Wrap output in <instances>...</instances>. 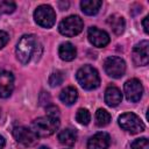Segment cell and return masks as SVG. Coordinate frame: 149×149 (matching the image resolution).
Here are the masks:
<instances>
[{
	"label": "cell",
	"mask_w": 149,
	"mask_h": 149,
	"mask_svg": "<svg viewBox=\"0 0 149 149\" xmlns=\"http://www.w3.org/2000/svg\"><path fill=\"white\" fill-rule=\"evenodd\" d=\"M63 80H64L63 73H62L61 71H55V72H52V73L50 74V77H49V85H50L51 87H56V86L61 85V84L63 83Z\"/></svg>",
	"instance_id": "cell-23"
},
{
	"label": "cell",
	"mask_w": 149,
	"mask_h": 149,
	"mask_svg": "<svg viewBox=\"0 0 149 149\" xmlns=\"http://www.w3.org/2000/svg\"><path fill=\"white\" fill-rule=\"evenodd\" d=\"M14 90V76L9 71H0V98H8Z\"/></svg>",
	"instance_id": "cell-12"
},
{
	"label": "cell",
	"mask_w": 149,
	"mask_h": 149,
	"mask_svg": "<svg viewBox=\"0 0 149 149\" xmlns=\"http://www.w3.org/2000/svg\"><path fill=\"white\" fill-rule=\"evenodd\" d=\"M58 140L64 146H68V147H71L76 143L77 141V133L76 130L73 129H70V128H66L64 130H62L59 134H58Z\"/></svg>",
	"instance_id": "cell-19"
},
{
	"label": "cell",
	"mask_w": 149,
	"mask_h": 149,
	"mask_svg": "<svg viewBox=\"0 0 149 149\" xmlns=\"http://www.w3.org/2000/svg\"><path fill=\"white\" fill-rule=\"evenodd\" d=\"M111 122V114L102 108H99L95 112V123L99 127H105Z\"/></svg>",
	"instance_id": "cell-20"
},
{
	"label": "cell",
	"mask_w": 149,
	"mask_h": 149,
	"mask_svg": "<svg viewBox=\"0 0 149 149\" xmlns=\"http://www.w3.org/2000/svg\"><path fill=\"white\" fill-rule=\"evenodd\" d=\"M34 19L35 22L43 27V28H50L55 24L56 21V13L49 5H41L38 6L34 12Z\"/></svg>",
	"instance_id": "cell-6"
},
{
	"label": "cell",
	"mask_w": 149,
	"mask_h": 149,
	"mask_svg": "<svg viewBox=\"0 0 149 149\" xmlns=\"http://www.w3.org/2000/svg\"><path fill=\"white\" fill-rule=\"evenodd\" d=\"M8 41H9L8 34H7L6 31H3V30H0V49L3 48V47L7 44Z\"/></svg>",
	"instance_id": "cell-26"
},
{
	"label": "cell",
	"mask_w": 149,
	"mask_h": 149,
	"mask_svg": "<svg viewBox=\"0 0 149 149\" xmlns=\"http://www.w3.org/2000/svg\"><path fill=\"white\" fill-rule=\"evenodd\" d=\"M111 143V137L107 133L100 132L90 137L87 142V149H107Z\"/></svg>",
	"instance_id": "cell-13"
},
{
	"label": "cell",
	"mask_w": 149,
	"mask_h": 149,
	"mask_svg": "<svg viewBox=\"0 0 149 149\" xmlns=\"http://www.w3.org/2000/svg\"><path fill=\"white\" fill-rule=\"evenodd\" d=\"M84 28V22L78 15H70L61 21L58 26V30L62 35L72 37L78 35Z\"/></svg>",
	"instance_id": "cell-4"
},
{
	"label": "cell",
	"mask_w": 149,
	"mask_h": 149,
	"mask_svg": "<svg viewBox=\"0 0 149 149\" xmlns=\"http://www.w3.org/2000/svg\"><path fill=\"white\" fill-rule=\"evenodd\" d=\"M59 127V118L41 116L31 122L30 129L37 137H47L52 135Z\"/></svg>",
	"instance_id": "cell-1"
},
{
	"label": "cell",
	"mask_w": 149,
	"mask_h": 149,
	"mask_svg": "<svg viewBox=\"0 0 149 149\" xmlns=\"http://www.w3.org/2000/svg\"><path fill=\"white\" fill-rule=\"evenodd\" d=\"M58 6H59V9H62V10H64V9H66L68 7H69V2L66 1H59L58 2Z\"/></svg>",
	"instance_id": "cell-28"
},
{
	"label": "cell",
	"mask_w": 149,
	"mask_h": 149,
	"mask_svg": "<svg viewBox=\"0 0 149 149\" xmlns=\"http://www.w3.org/2000/svg\"><path fill=\"white\" fill-rule=\"evenodd\" d=\"M87 37H88V41L91 42V44H93L94 47H98V48L106 47L109 43V35L106 31H104L97 27L88 28Z\"/></svg>",
	"instance_id": "cell-11"
},
{
	"label": "cell",
	"mask_w": 149,
	"mask_h": 149,
	"mask_svg": "<svg viewBox=\"0 0 149 149\" xmlns=\"http://www.w3.org/2000/svg\"><path fill=\"white\" fill-rule=\"evenodd\" d=\"M119 125L122 129L132 134H137L144 130V123L142 122V120L132 112L121 114L119 116Z\"/></svg>",
	"instance_id": "cell-5"
},
{
	"label": "cell",
	"mask_w": 149,
	"mask_h": 149,
	"mask_svg": "<svg viewBox=\"0 0 149 149\" xmlns=\"http://www.w3.org/2000/svg\"><path fill=\"white\" fill-rule=\"evenodd\" d=\"M122 100V94L121 91L115 87V86H109L105 91V102L109 107H115L118 106Z\"/></svg>",
	"instance_id": "cell-14"
},
{
	"label": "cell",
	"mask_w": 149,
	"mask_h": 149,
	"mask_svg": "<svg viewBox=\"0 0 149 149\" xmlns=\"http://www.w3.org/2000/svg\"><path fill=\"white\" fill-rule=\"evenodd\" d=\"M142 26H143V29H144V33L146 34H148V16H146L144 19H143V21H142Z\"/></svg>",
	"instance_id": "cell-27"
},
{
	"label": "cell",
	"mask_w": 149,
	"mask_h": 149,
	"mask_svg": "<svg viewBox=\"0 0 149 149\" xmlns=\"http://www.w3.org/2000/svg\"><path fill=\"white\" fill-rule=\"evenodd\" d=\"M16 8L15 2L8 0H0V15L1 14H9L13 13Z\"/></svg>",
	"instance_id": "cell-22"
},
{
	"label": "cell",
	"mask_w": 149,
	"mask_h": 149,
	"mask_svg": "<svg viewBox=\"0 0 149 149\" xmlns=\"http://www.w3.org/2000/svg\"><path fill=\"white\" fill-rule=\"evenodd\" d=\"M149 43L147 40L137 43L133 49V62L136 66H144L149 62V52H148Z\"/></svg>",
	"instance_id": "cell-10"
},
{
	"label": "cell",
	"mask_w": 149,
	"mask_h": 149,
	"mask_svg": "<svg viewBox=\"0 0 149 149\" xmlns=\"http://www.w3.org/2000/svg\"><path fill=\"white\" fill-rule=\"evenodd\" d=\"M77 98H78V92L72 86H68V87L63 88L62 92L59 93V99L65 105H72V104H74V101L77 100Z\"/></svg>",
	"instance_id": "cell-18"
},
{
	"label": "cell",
	"mask_w": 149,
	"mask_h": 149,
	"mask_svg": "<svg viewBox=\"0 0 149 149\" xmlns=\"http://www.w3.org/2000/svg\"><path fill=\"white\" fill-rule=\"evenodd\" d=\"M5 143H6V142H5V139H3V137L0 135V149H3Z\"/></svg>",
	"instance_id": "cell-29"
},
{
	"label": "cell",
	"mask_w": 149,
	"mask_h": 149,
	"mask_svg": "<svg viewBox=\"0 0 149 149\" xmlns=\"http://www.w3.org/2000/svg\"><path fill=\"white\" fill-rule=\"evenodd\" d=\"M76 120L80 125H87L91 121V114L86 108H79L76 113Z\"/></svg>",
	"instance_id": "cell-21"
},
{
	"label": "cell",
	"mask_w": 149,
	"mask_h": 149,
	"mask_svg": "<svg viewBox=\"0 0 149 149\" xmlns=\"http://www.w3.org/2000/svg\"><path fill=\"white\" fill-rule=\"evenodd\" d=\"M123 90H125V94H126L127 100H129L132 102L139 101L142 97V93H143V86H142L141 81L139 79H135V78L127 80L125 83Z\"/></svg>",
	"instance_id": "cell-9"
},
{
	"label": "cell",
	"mask_w": 149,
	"mask_h": 149,
	"mask_svg": "<svg viewBox=\"0 0 149 149\" xmlns=\"http://www.w3.org/2000/svg\"><path fill=\"white\" fill-rule=\"evenodd\" d=\"M106 73L112 78H121L126 72V63L118 56H109L104 62Z\"/></svg>",
	"instance_id": "cell-7"
},
{
	"label": "cell",
	"mask_w": 149,
	"mask_h": 149,
	"mask_svg": "<svg viewBox=\"0 0 149 149\" xmlns=\"http://www.w3.org/2000/svg\"><path fill=\"white\" fill-rule=\"evenodd\" d=\"M108 24L111 26L112 30L116 34V35H121L123 31H125V27H126V23H125V19L119 15V14H113L108 17L107 20Z\"/></svg>",
	"instance_id": "cell-16"
},
{
	"label": "cell",
	"mask_w": 149,
	"mask_h": 149,
	"mask_svg": "<svg viewBox=\"0 0 149 149\" xmlns=\"http://www.w3.org/2000/svg\"><path fill=\"white\" fill-rule=\"evenodd\" d=\"M47 115L52 118H59V108L55 105H50L47 107Z\"/></svg>",
	"instance_id": "cell-25"
},
{
	"label": "cell",
	"mask_w": 149,
	"mask_h": 149,
	"mask_svg": "<svg viewBox=\"0 0 149 149\" xmlns=\"http://www.w3.org/2000/svg\"><path fill=\"white\" fill-rule=\"evenodd\" d=\"M101 5L102 2L100 0H83L80 2L81 10L86 15H95L99 12Z\"/></svg>",
	"instance_id": "cell-17"
},
{
	"label": "cell",
	"mask_w": 149,
	"mask_h": 149,
	"mask_svg": "<svg viewBox=\"0 0 149 149\" xmlns=\"http://www.w3.org/2000/svg\"><path fill=\"white\" fill-rule=\"evenodd\" d=\"M77 81L85 90H94L100 84L98 71L91 65H84L77 71Z\"/></svg>",
	"instance_id": "cell-2"
},
{
	"label": "cell",
	"mask_w": 149,
	"mask_h": 149,
	"mask_svg": "<svg viewBox=\"0 0 149 149\" xmlns=\"http://www.w3.org/2000/svg\"><path fill=\"white\" fill-rule=\"evenodd\" d=\"M130 147L132 149H149V141L147 137L136 139L135 141L132 142Z\"/></svg>",
	"instance_id": "cell-24"
},
{
	"label": "cell",
	"mask_w": 149,
	"mask_h": 149,
	"mask_svg": "<svg viewBox=\"0 0 149 149\" xmlns=\"http://www.w3.org/2000/svg\"><path fill=\"white\" fill-rule=\"evenodd\" d=\"M0 114H1V112H0Z\"/></svg>",
	"instance_id": "cell-31"
},
{
	"label": "cell",
	"mask_w": 149,
	"mask_h": 149,
	"mask_svg": "<svg viewBox=\"0 0 149 149\" xmlns=\"http://www.w3.org/2000/svg\"><path fill=\"white\" fill-rule=\"evenodd\" d=\"M13 136L17 143H20L24 147L34 146L37 142V136L33 133V130L28 129L23 126L14 127L13 128Z\"/></svg>",
	"instance_id": "cell-8"
},
{
	"label": "cell",
	"mask_w": 149,
	"mask_h": 149,
	"mask_svg": "<svg viewBox=\"0 0 149 149\" xmlns=\"http://www.w3.org/2000/svg\"><path fill=\"white\" fill-rule=\"evenodd\" d=\"M37 45L34 35H23L16 44V57L22 64H27Z\"/></svg>",
	"instance_id": "cell-3"
},
{
	"label": "cell",
	"mask_w": 149,
	"mask_h": 149,
	"mask_svg": "<svg viewBox=\"0 0 149 149\" xmlns=\"http://www.w3.org/2000/svg\"><path fill=\"white\" fill-rule=\"evenodd\" d=\"M58 54H59V57L65 61V62H70L72 59L76 58V55H77V50L74 48V45L70 42H64L59 45V49H58Z\"/></svg>",
	"instance_id": "cell-15"
},
{
	"label": "cell",
	"mask_w": 149,
	"mask_h": 149,
	"mask_svg": "<svg viewBox=\"0 0 149 149\" xmlns=\"http://www.w3.org/2000/svg\"><path fill=\"white\" fill-rule=\"evenodd\" d=\"M38 149H50V148H48V147H45V146H42V147H40Z\"/></svg>",
	"instance_id": "cell-30"
}]
</instances>
